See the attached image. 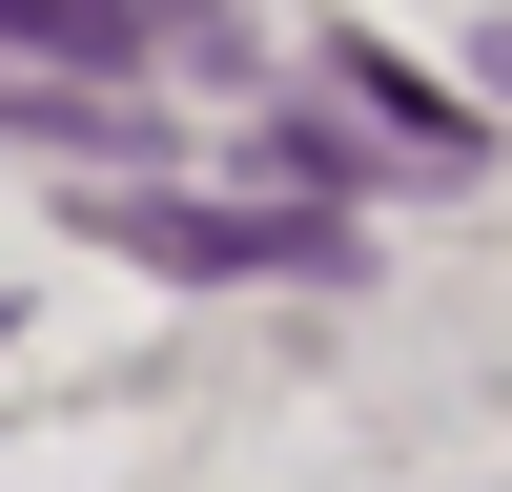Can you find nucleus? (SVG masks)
<instances>
[{"label":"nucleus","mask_w":512,"mask_h":492,"mask_svg":"<svg viewBox=\"0 0 512 492\" xmlns=\"http://www.w3.org/2000/svg\"><path fill=\"white\" fill-rule=\"evenodd\" d=\"M82 226H103V246H144V267H185V287L349 267V246H328V226H287V205H205V185H144V164H82Z\"/></svg>","instance_id":"obj_1"},{"label":"nucleus","mask_w":512,"mask_h":492,"mask_svg":"<svg viewBox=\"0 0 512 492\" xmlns=\"http://www.w3.org/2000/svg\"><path fill=\"white\" fill-rule=\"evenodd\" d=\"M0 62H226L205 0H0Z\"/></svg>","instance_id":"obj_2"},{"label":"nucleus","mask_w":512,"mask_h":492,"mask_svg":"<svg viewBox=\"0 0 512 492\" xmlns=\"http://www.w3.org/2000/svg\"><path fill=\"white\" fill-rule=\"evenodd\" d=\"M492 82H512V41H492Z\"/></svg>","instance_id":"obj_3"}]
</instances>
